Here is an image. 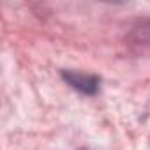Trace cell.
Instances as JSON below:
<instances>
[{
	"label": "cell",
	"mask_w": 150,
	"mask_h": 150,
	"mask_svg": "<svg viewBox=\"0 0 150 150\" xmlns=\"http://www.w3.org/2000/svg\"><path fill=\"white\" fill-rule=\"evenodd\" d=\"M62 78L81 94L87 96H94L99 90V78L94 74H83V72H76V71H64Z\"/></svg>",
	"instance_id": "6da1fadb"
}]
</instances>
